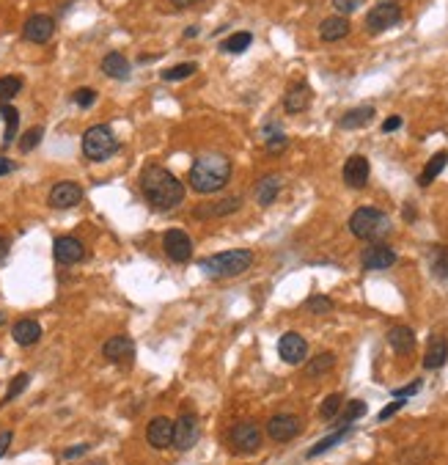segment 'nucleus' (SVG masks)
<instances>
[{
  "label": "nucleus",
  "mask_w": 448,
  "mask_h": 465,
  "mask_svg": "<svg viewBox=\"0 0 448 465\" xmlns=\"http://www.w3.org/2000/svg\"><path fill=\"white\" fill-rule=\"evenodd\" d=\"M448 165V152H438L429 163H426V168H424V174L418 177V185L421 187H426V185H432L438 177H440V171Z\"/></svg>",
  "instance_id": "c85d7f7f"
},
{
  "label": "nucleus",
  "mask_w": 448,
  "mask_h": 465,
  "mask_svg": "<svg viewBox=\"0 0 448 465\" xmlns=\"http://www.w3.org/2000/svg\"><path fill=\"white\" fill-rule=\"evenodd\" d=\"M0 116L6 119V133H3V146H11V140H14V135H17V130H20V110H17L14 105L3 102V105H0Z\"/></svg>",
  "instance_id": "c756f323"
},
{
  "label": "nucleus",
  "mask_w": 448,
  "mask_h": 465,
  "mask_svg": "<svg viewBox=\"0 0 448 465\" xmlns=\"http://www.w3.org/2000/svg\"><path fill=\"white\" fill-rule=\"evenodd\" d=\"M20 91H22V78H20V75H6V78H0V102L14 99Z\"/></svg>",
  "instance_id": "2f4dec72"
},
{
  "label": "nucleus",
  "mask_w": 448,
  "mask_h": 465,
  "mask_svg": "<svg viewBox=\"0 0 448 465\" xmlns=\"http://www.w3.org/2000/svg\"><path fill=\"white\" fill-rule=\"evenodd\" d=\"M344 182L350 187H366V182H368V160L363 154H352L344 163Z\"/></svg>",
  "instance_id": "6ab92c4d"
},
{
  "label": "nucleus",
  "mask_w": 448,
  "mask_h": 465,
  "mask_svg": "<svg viewBox=\"0 0 448 465\" xmlns=\"http://www.w3.org/2000/svg\"><path fill=\"white\" fill-rule=\"evenodd\" d=\"M251 265H253V253L248 248H237V251H223V253L204 259L198 267H201V273H207L212 279H234V276H242Z\"/></svg>",
  "instance_id": "7ed1b4c3"
},
{
  "label": "nucleus",
  "mask_w": 448,
  "mask_h": 465,
  "mask_svg": "<svg viewBox=\"0 0 448 465\" xmlns=\"http://www.w3.org/2000/svg\"><path fill=\"white\" fill-rule=\"evenodd\" d=\"M102 355L107 358V361H113V364H124V361H130L135 355V344L130 336H113V339H107L105 341V347H102Z\"/></svg>",
  "instance_id": "a211bd4d"
},
{
  "label": "nucleus",
  "mask_w": 448,
  "mask_h": 465,
  "mask_svg": "<svg viewBox=\"0 0 448 465\" xmlns=\"http://www.w3.org/2000/svg\"><path fill=\"white\" fill-rule=\"evenodd\" d=\"M341 405H344V399H341V394H330L324 402H322V408H319V416L324 421H333L338 416V411H341Z\"/></svg>",
  "instance_id": "f704fd0d"
},
{
  "label": "nucleus",
  "mask_w": 448,
  "mask_h": 465,
  "mask_svg": "<svg viewBox=\"0 0 448 465\" xmlns=\"http://www.w3.org/2000/svg\"><path fill=\"white\" fill-rule=\"evenodd\" d=\"M278 355L286 364H303L306 355H308V344L300 333H283L281 341H278Z\"/></svg>",
  "instance_id": "2eb2a0df"
},
{
  "label": "nucleus",
  "mask_w": 448,
  "mask_h": 465,
  "mask_svg": "<svg viewBox=\"0 0 448 465\" xmlns=\"http://www.w3.org/2000/svg\"><path fill=\"white\" fill-rule=\"evenodd\" d=\"M402 22V8L396 3H380L366 14V31L368 34H382L391 31L394 25Z\"/></svg>",
  "instance_id": "423d86ee"
},
{
  "label": "nucleus",
  "mask_w": 448,
  "mask_h": 465,
  "mask_svg": "<svg viewBox=\"0 0 448 465\" xmlns=\"http://www.w3.org/2000/svg\"><path fill=\"white\" fill-rule=\"evenodd\" d=\"M17 165H14V160H8V157H0V177H6V174H11Z\"/></svg>",
  "instance_id": "8fccbe9b"
},
{
  "label": "nucleus",
  "mask_w": 448,
  "mask_h": 465,
  "mask_svg": "<svg viewBox=\"0 0 448 465\" xmlns=\"http://www.w3.org/2000/svg\"><path fill=\"white\" fill-rule=\"evenodd\" d=\"M421 385H424L421 380H412V383H410V385H404V388H394V397H396V399H407V397H415V394L421 391Z\"/></svg>",
  "instance_id": "79ce46f5"
},
{
  "label": "nucleus",
  "mask_w": 448,
  "mask_h": 465,
  "mask_svg": "<svg viewBox=\"0 0 448 465\" xmlns=\"http://www.w3.org/2000/svg\"><path fill=\"white\" fill-rule=\"evenodd\" d=\"M253 42V36L248 34V31H239V34H234V36H228L223 42V50L225 52H245L248 47Z\"/></svg>",
  "instance_id": "72a5a7b5"
},
{
  "label": "nucleus",
  "mask_w": 448,
  "mask_h": 465,
  "mask_svg": "<svg viewBox=\"0 0 448 465\" xmlns=\"http://www.w3.org/2000/svg\"><path fill=\"white\" fill-rule=\"evenodd\" d=\"M448 358V341L443 336H432L429 339V347H426V355H424V367L426 369H440Z\"/></svg>",
  "instance_id": "5701e85b"
},
{
  "label": "nucleus",
  "mask_w": 448,
  "mask_h": 465,
  "mask_svg": "<svg viewBox=\"0 0 448 465\" xmlns=\"http://www.w3.org/2000/svg\"><path fill=\"white\" fill-rule=\"evenodd\" d=\"M28 383H31V374H25V372L17 374V377L8 383V391H6V399H3V402H11V399H17V397H20V394L28 388Z\"/></svg>",
  "instance_id": "e433bc0d"
},
{
  "label": "nucleus",
  "mask_w": 448,
  "mask_h": 465,
  "mask_svg": "<svg viewBox=\"0 0 448 465\" xmlns=\"http://www.w3.org/2000/svg\"><path fill=\"white\" fill-rule=\"evenodd\" d=\"M360 262L366 270H388L396 265V251L382 245V242H374L360 253Z\"/></svg>",
  "instance_id": "f8f14e48"
},
{
  "label": "nucleus",
  "mask_w": 448,
  "mask_h": 465,
  "mask_svg": "<svg viewBox=\"0 0 448 465\" xmlns=\"http://www.w3.org/2000/svg\"><path fill=\"white\" fill-rule=\"evenodd\" d=\"M72 102L80 105V108H91L96 102V91L94 89H77V91L72 94Z\"/></svg>",
  "instance_id": "a19ab883"
},
{
  "label": "nucleus",
  "mask_w": 448,
  "mask_h": 465,
  "mask_svg": "<svg viewBox=\"0 0 448 465\" xmlns=\"http://www.w3.org/2000/svg\"><path fill=\"white\" fill-rule=\"evenodd\" d=\"M319 36H322V42H338V39L350 36V20L347 17H327V20H322Z\"/></svg>",
  "instance_id": "4be33fe9"
},
{
  "label": "nucleus",
  "mask_w": 448,
  "mask_h": 465,
  "mask_svg": "<svg viewBox=\"0 0 448 465\" xmlns=\"http://www.w3.org/2000/svg\"><path fill=\"white\" fill-rule=\"evenodd\" d=\"M119 152V140L107 124H94L83 135V154L94 163H105Z\"/></svg>",
  "instance_id": "39448f33"
},
{
  "label": "nucleus",
  "mask_w": 448,
  "mask_h": 465,
  "mask_svg": "<svg viewBox=\"0 0 448 465\" xmlns=\"http://www.w3.org/2000/svg\"><path fill=\"white\" fill-rule=\"evenodd\" d=\"M11 438H14V432H8V429H3V432H0V457L8 452V446H11Z\"/></svg>",
  "instance_id": "09e8293b"
},
{
  "label": "nucleus",
  "mask_w": 448,
  "mask_h": 465,
  "mask_svg": "<svg viewBox=\"0 0 448 465\" xmlns=\"http://www.w3.org/2000/svg\"><path fill=\"white\" fill-rule=\"evenodd\" d=\"M89 452V443H80V446H69L66 452H64V460H77V457H83Z\"/></svg>",
  "instance_id": "a18cd8bd"
},
{
  "label": "nucleus",
  "mask_w": 448,
  "mask_h": 465,
  "mask_svg": "<svg viewBox=\"0 0 448 465\" xmlns=\"http://www.w3.org/2000/svg\"><path fill=\"white\" fill-rule=\"evenodd\" d=\"M55 34V20L50 14H33L25 25H22V36L33 45H47Z\"/></svg>",
  "instance_id": "9b49d317"
},
{
  "label": "nucleus",
  "mask_w": 448,
  "mask_h": 465,
  "mask_svg": "<svg viewBox=\"0 0 448 465\" xmlns=\"http://www.w3.org/2000/svg\"><path fill=\"white\" fill-rule=\"evenodd\" d=\"M3 323H6V311H0V325H3Z\"/></svg>",
  "instance_id": "5fc2aeb1"
},
{
  "label": "nucleus",
  "mask_w": 448,
  "mask_h": 465,
  "mask_svg": "<svg viewBox=\"0 0 448 465\" xmlns=\"http://www.w3.org/2000/svg\"><path fill=\"white\" fill-rule=\"evenodd\" d=\"M388 344L396 355H410L415 350V333L407 325H394L388 330Z\"/></svg>",
  "instance_id": "412c9836"
},
{
  "label": "nucleus",
  "mask_w": 448,
  "mask_h": 465,
  "mask_svg": "<svg viewBox=\"0 0 448 465\" xmlns=\"http://www.w3.org/2000/svg\"><path fill=\"white\" fill-rule=\"evenodd\" d=\"M52 256L58 265H77L86 259V245L77 239V237H58L52 242Z\"/></svg>",
  "instance_id": "9d476101"
},
{
  "label": "nucleus",
  "mask_w": 448,
  "mask_h": 465,
  "mask_svg": "<svg viewBox=\"0 0 448 465\" xmlns=\"http://www.w3.org/2000/svg\"><path fill=\"white\" fill-rule=\"evenodd\" d=\"M177 8H190V6H195V3H201V0H171Z\"/></svg>",
  "instance_id": "603ef678"
},
{
  "label": "nucleus",
  "mask_w": 448,
  "mask_h": 465,
  "mask_svg": "<svg viewBox=\"0 0 448 465\" xmlns=\"http://www.w3.org/2000/svg\"><path fill=\"white\" fill-rule=\"evenodd\" d=\"M333 367H336V355H333V353H322V355H316V358L308 361L306 374H308V377H322V374L330 372Z\"/></svg>",
  "instance_id": "7c9ffc66"
},
{
  "label": "nucleus",
  "mask_w": 448,
  "mask_h": 465,
  "mask_svg": "<svg viewBox=\"0 0 448 465\" xmlns=\"http://www.w3.org/2000/svg\"><path fill=\"white\" fill-rule=\"evenodd\" d=\"M374 119V105H360V108H352V110H347L344 116H341V127L344 130H358L363 124H368Z\"/></svg>",
  "instance_id": "a878e982"
},
{
  "label": "nucleus",
  "mask_w": 448,
  "mask_h": 465,
  "mask_svg": "<svg viewBox=\"0 0 448 465\" xmlns=\"http://www.w3.org/2000/svg\"><path fill=\"white\" fill-rule=\"evenodd\" d=\"M195 441H198V419L184 413L179 421H174V443L171 446H177L179 452H187L195 446Z\"/></svg>",
  "instance_id": "dca6fc26"
},
{
  "label": "nucleus",
  "mask_w": 448,
  "mask_h": 465,
  "mask_svg": "<svg viewBox=\"0 0 448 465\" xmlns=\"http://www.w3.org/2000/svg\"><path fill=\"white\" fill-rule=\"evenodd\" d=\"M360 416H366V402L363 399H352L350 405H347V411H344V416H341V427H347V424H352L355 419Z\"/></svg>",
  "instance_id": "58836bf2"
},
{
  "label": "nucleus",
  "mask_w": 448,
  "mask_h": 465,
  "mask_svg": "<svg viewBox=\"0 0 448 465\" xmlns=\"http://www.w3.org/2000/svg\"><path fill=\"white\" fill-rule=\"evenodd\" d=\"M350 432H352V429H350V424H347V427H338L333 435H327V438H322L319 443H314V446L308 449V455H306V457H308V460H314V457H319V455L330 452L333 446H338L341 441H347V438H350Z\"/></svg>",
  "instance_id": "bb28decb"
},
{
  "label": "nucleus",
  "mask_w": 448,
  "mask_h": 465,
  "mask_svg": "<svg viewBox=\"0 0 448 465\" xmlns=\"http://www.w3.org/2000/svg\"><path fill=\"white\" fill-rule=\"evenodd\" d=\"M146 441H149V446H154V449H168V446L174 443V421L165 419V416L151 419L149 427H146Z\"/></svg>",
  "instance_id": "f3484780"
},
{
  "label": "nucleus",
  "mask_w": 448,
  "mask_h": 465,
  "mask_svg": "<svg viewBox=\"0 0 448 465\" xmlns=\"http://www.w3.org/2000/svg\"><path fill=\"white\" fill-rule=\"evenodd\" d=\"M50 207L52 209H69V207H77L83 201V187L77 182H58L50 190Z\"/></svg>",
  "instance_id": "4468645a"
},
{
  "label": "nucleus",
  "mask_w": 448,
  "mask_h": 465,
  "mask_svg": "<svg viewBox=\"0 0 448 465\" xmlns=\"http://www.w3.org/2000/svg\"><path fill=\"white\" fill-rule=\"evenodd\" d=\"M360 3H363V0H333V8H336L338 14H352L355 8H360Z\"/></svg>",
  "instance_id": "c03bdc74"
},
{
  "label": "nucleus",
  "mask_w": 448,
  "mask_h": 465,
  "mask_svg": "<svg viewBox=\"0 0 448 465\" xmlns=\"http://www.w3.org/2000/svg\"><path fill=\"white\" fill-rule=\"evenodd\" d=\"M195 34H198V28H187V31H184V39H193Z\"/></svg>",
  "instance_id": "864d4df0"
},
{
  "label": "nucleus",
  "mask_w": 448,
  "mask_h": 465,
  "mask_svg": "<svg viewBox=\"0 0 448 465\" xmlns=\"http://www.w3.org/2000/svg\"><path fill=\"white\" fill-rule=\"evenodd\" d=\"M402 405H404V399H396V402H391L388 408H382V413H380V421H388L391 416H396V413L402 411Z\"/></svg>",
  "instance_id": "49530a36"
},
{
  "label": "nucleus",
  "mask_w": 448,
  "mask_h": 465,
  "mask_svg": "<svg viewBox=\"0 0 448 465\" xmlns=\"http://www.w3.org/2000/svg\"><path fill=\"white\" fill-rule=\"evenodd\" d=\"M231 179V160L221 152H204L190 165V187L201 195L223 190Z\"/></svg>",
  "instance_id": "f03ea898"
},
{
  "label": "nucleus",
  "mask_w": 448,
  "mask_h": 465,
  "mask_svg": "<svg viewBox=\"0 0 448 465\" xmlns=\"http://www.w3.org/2000/svg\"><path fill=\"white\" fill-rule=\"evenodd\" d=\"M350 232L355 234L358 239H382L385 234L391 232V221L377 207H360L350 218Z\"/></svg>",
  "instance_id": "20e7f679"
},
{
  "label": "nucleus",
  "mask_w": 448,
  "mask_h": 465,
  "mask_svg": "<svg viewBox=\"0 0 448 465\" xmlns=\"http://www.w3.org/2000/svg\"><path fill=\"white\" fill-rule=\"evenodd\" d=\"M102 72L113 80H127L130 78V61L121 52H107L102 58Z\"/></svg>",
  "instance_id": "393cba45"
},
{
  "label": "nucleus",
  "mask_w": 448,
  "mask_h": 465,
  "mask_svg": "<svg viewBox=\"0 0 448 465\" xmlns=\"http://www.w3.org/2000/svg\"><path fill=\"white\" fill-rule=\"evenodd\" d=\"M311 99H314L311 86H308L306 80H297V83H292V86H289V91L283 94V110H286L289 116H297V113L308 110Z\"/></svg>",
  "instance_id": "ddd939ff"
},
{
  "label": "nucleus",
  "mask_w": 448,
  "mask_h": 465,
  "mask_svg": "<svg viewBox=\"0 0 448 465\" xmlns=\"http://www.w3.org/2000/svg\"><path fill=\"white\" fill-rule=\"evenodd\" d=\"M306 309H308L311 314H327V311L333 309V300L324 297V295H316V297H311V300L306 303Z\"/></svg>",
  "instance_id": "ea45409f"
},
{
  "label": "nucleus",
  "mask_w": 448,
  "mask_h": 465,
  "mask_svg": "<svg viewBox=\"0 0 448 465\" xmlns=\"http://www.w3.org/2000/svg\"><path fill=\"white\" fill-rule=\"evenodd\" d=\"M163 251H165V256L171 259V262H190V256H193V239H190V234L181 232V229H168V232L163 234Z\"/></svg>",
  "instance_id": "6e6552de"
},
{
  "label": "nucleus",
  "mask_w": 448,
  "mask_h": 465,
  "mask_svg": "<svg viewBox=\"0 0 448 465\" xmlns=\"http://www.w3.org/2000/svg\"><path fill=\"white\" fill-rule=\"evenodd\" d=\"M11 336H14L17 344L31 347V344H36V341L42 339V325H39L36 320H20V323H14Z\"/></svg>",
  "instance_id": "b1692460"
},
{
  "label": "nucleus",
  "mask_w": 448,
  "mask_h": 465,
  "mask_svg": "<svg viewBox=\"0 0 448 465\" xmlns=\"http://www.w3.org/2000/svg\"><path fill=\"white\" fill-rule=\"evenodd\" d=\"M195 64H177V66H171V69H165L160 78L165 80V83H177V80H187L190 75H195Z\"/></svg>",
  "instance_id": "473e14b6"
},
{
  "label": "nucleus",
  "mask_w": 448,
  "mask_h": 465,
  "mask_svg": "<svg viewBox=\"0 0 448 465\" xmlns=\"http://www.w3.org/2000/svg\"><path fill=\"white\" fill-rule=\"evenodd\" d=\"M300 432H303V421L297 419V416L281 413V416H272V419L267 421V435L275 443H289V441H294Z\"/></svg>",
  "instance_id": "1a4fd4ad"
},
{
  "label": "nucleus",
  "mask_w": 448,
  "mask_h": 465,
  "mask_svg": "<svg viewBox=\"0 0 448 465\" xmlns=\"http://www.w3.org/2000/svg\"><path fill=\"white\" fill-rule=\"evenodd\" d=\"M242 207V198L239 195H231V198H221V201H215V204H204V207H198L195 209V218H223V215H231V212H237Z\"/></svg>",
  "instance_id": "aec40b11"
},
{
  "label": "nucleus",
  "mask_w": 448,
  "mask_h": 465,
  "mask_svg": "<svg viewBox=\"0 0 448 465\" xmlns=\"http://www.w3.org/2000/svg\"><path fill=\"white\" fill-rule=\"evenodd\" d=\"M6 256H8V239L0 234V265L6 262Z\"/></svg>",
  "instance_id": "3c124183"
},
{
  "label": "nucleus",
  "mask_w": 448,
  "mask_h": 465,
  "mask_svg": "<svg viewBox=\"0 0 448 465\" xmlns=\"http://www.w3.org/2000/svg\"><path fill=\"white\" fill-rule=\"evenodd\" d=\"M231 446L239 455H253L262 446V427L256 421H239L231 429Z\"/></svg>",
  "instance_id": "0eeeda50"
},
{
  "label": "nucleus",
  "mask_w": 448,
  "mask_h": 465,
  "mask_svg": "<svg viewBox=\"0 0 448 465\" xmlns=\"http://www.w3.org/2000/svg\"><path fill=\"white\" fill-rule=\"evenodd\" d=\"M140 193L160 212L177 209L181 201H184V185L168 168H163V165H146L143 168V174H140Z\"/></svg>",
  "instance_id": "f257e3e1"
},
{
  "label": "nucleus",
  "mask_w": 448,
  "mask_h": 465,
  "mask_svg": "<svg viewBox=\"0 0 448 465\" xmlns=\"http://www.w3.org/2000/svg\"><path fill=\"white\" fill-rule=\"evenodd\" d=\"M402 127V116H391V119H385V124H382V133H396Z\"/></svg>",
  "instance_id": "de8ad7c7"
},
{
  "label": "nucleus",
  "mask_w": 448,
  "mask_h": 465,
  "mask_svg": "<svg viewBox=\"0 0 448 465\" xmlns=\"http://www.w3.org/2000/svg\"><path fill=\"white\" fill-rule=\"evenodd\" d=\"M278 193H281V179H278V177H264V179H259L256 187H253V195H256V201H259L262 207H269V204L278 198Z\"/></svg>",
  "instance_id": "cd10ccee"
},
{
  "label": "nucleus",
  "mask_w": 448,
  "mask_h": 465,
  "mask_svg": "<svg viewBox=\"0 0 448 465\" xmlns=\"http://www.w3.org/2000/svg\"><path fill=\"white\" fill-rule=\"evenodd\" d=\"M286 146H289L286 135H272L267 140V154H281V152H286Z\"/></svg>",
  "instance_id": "37998d69"
},
{
  "label": "nucleus",
  "mask_w": 448,
  "mask_h": 465,
  "mask_svg": "<svg viewBox=\"0 0 448 465\" xmlns=\"http://www.w3.org/2000/svg\"><path fill=\"white\" fill-rule=\"evenodd\" d=\"M42 138H45V127H31L22 138H20V152H33L39 143H42Z\"/></svg>",
  "instance_id": "c9c22d12"
},
{
  "label": "nucleus",
  "mask_w": 448,
  "mask_h": 465,
  "mask_svg": "<svg viewBox=\"0 0 448 465\" xmlns=\"http://www.w3.org/2000/svg\"><path fill=\"white\" fill-rule=\"evenodd\" d=\"M432 273L438 279H448V248L435 251V256H432Z\"/></svg>",
  "instance_id": "4c0bfd02"
}]
</instances>
